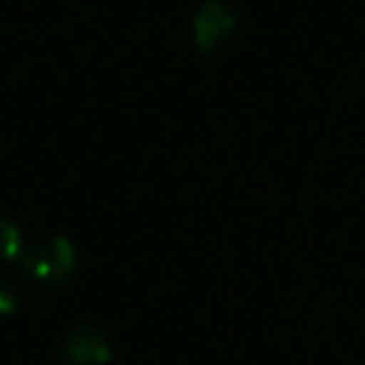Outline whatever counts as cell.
Listing matches in <instances>:
<instances>
[{
  "instance_id": "1",
  "label": "cell",
  "mask_w": 365,
  "mask_h": 365,
  "mask_svg": "<svg viewBox=\"0 0 365 365\" xmlns=\"http://www.w3.org/2000/svg\"><path fill=\"white\" fill-rule=\"evenodd\" d=\"M77 249L75 244L63 234H55L50 239L28 246L20 259L23 276L40 291L63 289L77 271Z\"/></svg>"
},
{
  "instance_id": "2",
  "label": "cell",
  "mask_w": 365,
  "mask_h": 365,
  "mask_svg": "<svg viewBox=\"0 0 365 365\" xmlns=\"http://www.w3.org/2000/svg\"><path fill=\"white\" fill-rule=\"evenodd\" d=\"M239 10L226 0H202L194 10V40L204 53H217L239 25Z\"/></svg>"
},
{
  "instance_id": "3",
  "label": "cell",
  "mask_w": 365,
  "mask_h": 365,
  "mask_svg": "<svg viewBox=\"0 0 365 365\" xmlns=\"http://www.w3.org/2000/svg\"><path fill=\"white\" fill-rule=\"evenodd\" d=\"M65 365H110L115 361V348L107 336L92 323H75L60 346Z\"/></svg>"
},
{
  "instance_id": "4",
  "label": "cell",
  "mask_w": 365,
  "mask_h": 365,
  "mask_svg": "<svg viewBox=\"0 0 365 365\" xmlns=\"http://www.w3.org/2000/svg\"><path fill=\"white\" fill-rule=\"evenodd\" d=\"M25 239L20 231L18 221L10 219L5 212H0V266L5 264H20L25 254Z\"/></svg>"
},
{
  "instance_id": "5",
  "label": "cell",
  "mask_w": 365,
  "mask_h": 365,
  "mask_svg": "<svg viewBox=\"0 0 365 365\" xmlns=\"http://www.w3.org/2000/svg\"><path fill=\"white\" fill-rule=\"evenodd\" d=\"M15 311H18V291L8 279L0 276V316H10Z\"/></svg>"
}]
</instances>
